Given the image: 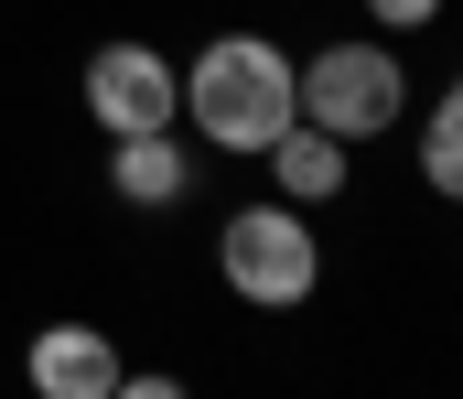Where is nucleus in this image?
<instances>
[{"instance_id": "7", "label": "nucleus", "mask_w": 463, "mask_h": 399, "mask_svg": "<svg viewBox=\"0 0 463 399\" xmlns=\"http://www.w3.org/2000/svg\"><path fill=\"white\" fill-rule=\"evenodd\" d=\"M184 184H194V151L173 130H140V140H109V195L118 205H184Z\"/></svg>"}, {"instance_id": "10", "label": "nucleus", "mask_w": 463, "mask_h": 399, "mask_svg": "<svg viewBox=\"0 0 463 399\" xmlns=\"http://www.w3.org/2000/svg\"><path fill=\"white\" fill-rule=\"evenodd\" d=\"M366 22L377 33H420V22H442V0H366Z\"/></svg>"}, {"instance_id": "5", "label": "nucleus", "mask_w": 463, "mask_h": 399, "mask_svg": "<svg viewBox=\"0 0 463 399\" xmlns=\"http://www.w3.org/2000/svg\"><path fill=\"white\" fill-rule=\"evenodd\" d=\"M118 367H129V356H118L98 324H76V313H65V324H43V335L22 346V378H33V399H109V389H118Z\"/></svg>"}, {"instance_id": "8", "label": "nucleus", "mask_w": 463, "mask_h": 399, "mask_svg": "<svg viewBox=\"0 0 463 399\" xmlns=\"http://www.w3.org/2000/svg\"><path fill=\"white\" fill-rule=\"evenodd\" d=\"M420 184L463 195V98L453 87H431V109H420Z\"/></svg>"}, {"instance_id": "6", "label": "nucleus", "mask_w": 463, "mask_h": 399, "mask_svg": "<svg viewBox=\"0 0 463 399\" xmlns=\"http://www.w3.org/2000/svg\"><path fill=\"white\" fill-rule=\"evenodd\" d=\"M259 162H269V195H280V205H302V216L345 195V140H324L313 119H291V130L269 140Z\"/></svg>"}, {"instance_id": "9", "label": "nucleus", "mask_w": 463, "mask_h": 399, "mask_svg": "<svg viewBox=\"0 0 463 399\" xmlns=\"http://www.w3.org/2000/svg\"><path fill=\"white\" fill-rule=\"evenodd\" d=\"M109 399H194V389H184L173 367H118V389H109Z\"/></svg>"}, {"instance_id": "4", "label": "nucleus", "mask_w": 463, "mask_h": 399, "mask_svg": "<svg viewBox=\"0 0 463 399\" xmlns=\"http://www.w3.org/2000/svg\"><path fill=\"white\" fill-rule=\"evenodd\" d=\"M87 119L109 140H140V130H173L184 119V76H173V54L162 43H140V33H118L87 54Z\"/></svg>"}, {"instance_id": "1", "label": "nucleus", "mask_w": 463, "mask_h": 399, "mask_svg": "<svg viewBox=\"0 0 463 399\" xmlns=\"http://www.w3.org/2000/svg\"><path fill=\"white\" fill-rule=\"evenodd\" d=\"M184 76V119H194V140L205 151H269V140L291 130L302 109H291V54L269 43V33H216L194 65H173Z\"/></svg>"}, {"instance_id": "2", "label": "nucleus", "mask_w": 463, "mask_h": 399, "mask_svg": "<svg viewBox=\"0 0 463 399\" xmlns=\"http://www.w3.org/2000/svg\"><path fill=\"white\" fill-rule=\"evenodd\" d=\"M291 109L313 119L324 140H388L410 119V65H399V43H377V33H355V43H313V65H291Z\"/></svg>"}, {"instance_id": "3", "label": "nucleus", "mask_w": 463, "mask_h": 399, "mask_svg": "<svg viewBox=\"0 0 463 399\" xmlns=\"http://www.w3.org/2000/svg\"><path fill=\"white\" fill-rule=\"evenodd\" d=\"M216 270H227L237 302H259V313H302L313 291H324V238H313V216L302 205H237L227 227H216Z\"/></svg>"}]
</instances>
